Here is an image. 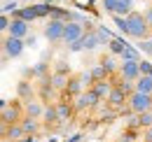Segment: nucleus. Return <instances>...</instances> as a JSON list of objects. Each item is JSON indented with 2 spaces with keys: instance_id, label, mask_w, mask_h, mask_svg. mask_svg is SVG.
I'll use <instances>...</instances> for the list:
<instances>
[{
  "instance_id": "1",
  "label": "nucleus",
  "mask_w": 152,
  "mask_h": 142,
  "mask_svg": "<svg viewBox=\"0 0 152 142\" xmlns=\"http://www.w3.org/2000/svg\"><path fill=\"white\" fill-rule=\"evenodd\" d=\"M126 26H129V37H136V40H145V37L150 35V23H148V19L145 14H140V12H131L129 17H126Z\"/></svg>"
},
{
  "instance_id": "2",
  "label": "nucleus",
  "mask_w": 152,
  "mask_h": 142,
  "mask_svg": "<svg viewBox=\"0 0 152 142\" xmlns=\"http://www.w3.org/2000/svg\"><path fill=\"white\" fill-rule=\"evenodd\" d=\"M129 109H131L133 114H145V112H152V96L148 93H138V91H133L131 96H129Z\"/></svg>"
},
{
  "instance_id": "3",
  "label": "nucleus",
  "mask_w": 152,
  "mask_h": 142,
  "mask_svg": "<svg viewBox=\"0 0 152 142\" xmlns=\"http://www.w3.org/2000/svg\"><path fill=\"white\" fill-rule=\"evenodd\" d=\"M84 35H87V28H84L82 21H66V33H63V42L66 44L80 42Z\"/></svg>"
},
{
  "instance_id": "4",
  "label": "nucleus",
  "mask_w": 152,
  "mask_h": 142,
  "mask_svg": "<svg viewBox=\"0 0 152 142\" xmlns=\"http://www.w3.org/2000/svg\"><path fill=\"white\" fill-rule=\"evenodd\" d=\"M119 79H126V82H138L143 75H140V61H122L119 63Z\"/></svg>"
},
{
  "instance_id": "5",
  "label": "nucleus",
  "mask_w": 152,
  "mask_h": 142,
  "mask_svg": "<svg viewBox=\"0 0 152 142\" xmlns=\"http://www.w3.org/2000/svg\"><path fill=\"white\" fill-rule=\"evenodd\" d=\"M23 47H26L23 40L7 35L2 40V56H7V58H19L21 54H23Z\"/></svg>"
},
{
  "instance_id": "6",
  "label": "nucleus",
  "mask_w": 152,
  "mask_h": 142,
  "mask_svg": "<svg viewBox=\"0 0 152 142\" xmlns=\"http://www.w3.org/2000/svg\"><path fill=\"white\" fill-rule=\"evenodd\" d=\"M98 105H101V98H98L91 89H87L82 96H77L75 103H73V107H75L77 112H82V109H96Z\"/></svg>"
},
{
  "instance_id": "7",
  "label": "nucleus",
  "mask_w": 152,
  "mask_h": 142,
  "mask_svg": "<svg viewBox=\"0 0 152 142\" xmlns=\"http://www.w3.org/2000/svg\"><path fill=\"white\" fill-rule=\"evenodd\" d=\"M63 33H66V21L49 19V23L45 26V37L49 42H63Z\"/></svg>"
},
{
  "instance_id": "8",
  "label": "nucleus",
  "mask_w": 152,
  "mask_h": 142,
  "mask_svg": "<svg viewBox=\"0 0 152 142\" xmlns=\"http://www.w3.org/2000/svg\"><path fill=\"white\" fill-rule=\"evenodd\" d=\"M0 130H2V140H7V142H21V140L28 138L21 124H12V126L2 124V126H0Z\"/></svg>"
},
{
  "instance_id": "9",
  "label": "nucleus",
  "mask_w": 152,
  "mask_h": 142,
  "mask_svg": "<svg viewBox=\"0 0 152 142\" xmlns=\"http://www.w3.org/2000/svg\"><path fill=\"white\" fill-rule=\"evenodd\" d=\"M0 117H2V124H21V119L26 117L23 112H21L19 105H5L2 107V112H0Z\"/></svg>"
},
{
  "instance_id": "10",
  "label": "nucleus",
  "mask_w": 152,
  "mask_h": 142,
  "mask_svg": "<svg viewBox=\"0 0 152 142\" xmlns=\"http://www.w3.org/2000/svg\"><path fill=\"white\" fill-rule=\"evenodd\" d=\"M12 37H19V40H26L28 37V23L23 19H12L10 23V30H7Z\"/></svg>"
},
{
  "instance_id": "11",
  "label": "nucleus",
  "mask_w": 152,
  "mask_h": 142,
  "mask_svg": "<svg viewBox=\"0 0 152 142\" xmlns=\"http://www.w3.org/2000/svg\"><path fill=\"white\" fill-rule=\"evenodd\" d=\"M113 89H115V82H110V79L96 82L94 86H91V91H94V93L101 98V100H108V98H110V93H113Z\"/></svg>"
},
{
  "instance_id": "12",
  "label": "nucleus",
  "mask_w": 152,
  "mask_h": 142,
  "mask_svg": "<svg viewBox=\"0 0 152 142\" xmlns=\"http://www.w3.org/2000/svg\"><path fill=\"white\" fill-rule=\"evenodd\" d=\"M105 103L113 107V109H117V112H119V109L124 107V103H129V96H126L124 91H119L117 86H115V89H113V93H110V98H108Z\"/></svg>"
},
{
  "instance_id": "13",
  "label": "nucleus",
  "mask_w": 152,
  "mask_h": 142,
  "mask_svg": "<svg viewBox=\"0 0 152 142\" xmlns=\"http://www.w3.org/2000/svg\"><path fill=\"white\" fill-rule=\"evenodd\" d=\"M82 44H84V51H94L98 49V44H103V40L98 35V30H87V35L82 37Z\"/></svg>"
},
{
  "instance_id": "14",
  "label": "nucleus",
  "mask_w": 152,
  "mask_h": 142,
  "mask_svg": "<svg viewBox=\"0 0 152 142\" xmlns=\"http://www.w3.org/2000/svg\"><path fill=\"white\" fill-rule=\"evenodd\" d=\"M49 82H52L54 91H61V93H66L68 84H70V77H68V75H61V72H54V75H49Z\"/></svg>"
},
{
  "instance_id": "15",
  "label": "nucleus",
  "mask_w": 152,
  "mask_h": 142,
  "mask_svg": "<svg viewBox=\"0 0 152 142\" xmlns=\"http://www.w3.org/2000/svg\"><path fill=\"white\" fill-rule=\"evenodd\" d=\"M23 112H26V117H31V119H42V114H45V107L40 100H28L26 107H23Z\"/></svg>"
},
{
  "instance_id": "16",
  "label": "nucleus",
  "mask_w": 152,
  "mask_h": 142,
  "mask_svg": "<svg viewBox=\"0 0 152 142\" xmlns=\"http://www.w3.org/2000/svg\"><path fill=\"white\" fill-rule=\"evenodd\" d=\"M73 109H75V107L70 105V100H58V103H56L58 121H61V124H63V121H68V119H70V114H73Z\"/></svg>"
},
{
  "instance_id": "17",
  "label": "nucleus",
  "mask_w": 152,
  "mask_h": 142,
  "mask_svg": "<svg viewBox=\"0 0 152 142\" xmlns=\"http://www.w3.org/2000/svg\"><path fill=\"white\" fill-rule=\"evenodd\" d=\"M12 19H23L26 23H31V21L38 19V14H35V7L31 5V7H21V9H17V12H12Z\"/></svg>"
},
{
  "instance_id": "18",
  "label": "nucleus",
  "mask_w": 152,
  "mask_h": 142,
  "mask_svg": "<svg viewBox=\"0 0 152 142\" xmlns=\"http://www.w3.org/2000/svg\"><path fill=\"white\" fill-rule=\"evenodd\" d=\"M84 93V84H82V79L80 77H70V84H68V89H66V96L70 98H77V96H82Z\"/></svg>"
},
{
  "instance_id": "19",
  "label": "nucleus",
  "mask_w": 152,
  "mask_h": 142,
  "mask_svg": "<svg viewBox=\"0 0 152 142\" xmlns=\"http://www.w3.org/2000/svg\"><path fill=\"white\" fill-rule=\"evenodd\" d=\"M133 86H136L138 93H148V96H152V77H150V75H143L138 82H133Z\"/></svg>"
},
{
  "instance_id": "20",
  "label": "nucleus",
  "mask_w": 152,
  "mask_h": 142,
  "mask_svg": "<svg viewBox=\"0 0 152 142\" xmlns=\"http://www.w3.org/2000/svg\"><path fill=\"white\" fill-rule=\"evenodd\" d=\"M133 0H117V5H115V17H129L133 9Z\"/></svg>"
},
{
  "instance_id": "21",
  "label": "nucleus",
  "mask_w": 152,
  "mask_h": 142,
  "mask_svg": "<svg viewBox=\"0 0 152 142\" xmlns=\"http://www.w3.org/2000/svg\"><path fill=\"white\" fill-rule=\"evenodd\" d=\"M21 126L26 130V135H35L40 130V119H31V117H23L21 119Z\"/></svg>"
},
{
  "instance_id": "22",
  "label": "nucleus",
  "mask_w": 152,
  "mask_h": 142,
  "mask_svg": "<svg viewBox=\"0 0 152 142\" xmlns=\"http://www.w3.org/2000/svg\"><path fill=\"white\" fill-rule=\"evenodd\" d=\"M42 121L49 126H56V124H61L58 121V114H56V105H49V107H45V114H42Z\"/></svg>"
},
{
  "instance_id": "23",
  "label": "nucleus",
  "mask_w": 152,
  "mask_h": 142,
  "mask_svg": "<svg viewBox=\"0 0 152 142\" xmlns=\"http://www.w3.org/2000/svg\"><path fill=\"white\" fill-rule=\"evenodd\" d=\"M17 91H19V98H23L26 103H28V100L33 98V86H31V84H28L26 79H21V82H19V86H17Z\"/></svg>"
},
{
  "instance_id": "24",
  "label": "nucleus",
  "mask_w": 152,
  "mask_h": 142,
  "mask_svg": "<svg viewBox=\"0 0 152 142\" xmlns=\"http://www.w3.org/2000/svg\"><path fill=\"white\" fill-rule=\"evenodd\" d=\"M126 47H129V44H126V42H124L122 37H113V40H110V51L117 54V56H122Z\"/></svg>"
},
{
  "instance_id": "25",
  "label": "nucleus",
  "mask_w": 152,
  "mask_h": 142,
  "mask_svg": "<svg viewBox=\"0 0 152 142\" xmlns=\"http://www.w3.org/2000/svg\"><path fill=\"white\" fill-rule=\"evenodd\" d=\"M91 77H94V82H103V79H108L110 75H108V70H105L103 63H98V65L91 68Z\"/></svg>"
},
{
  "instance_id": "26",
  "label": "nucleus",
  "mask_w": 152,
  "mask_h": 142,
  "mask_svg": "<svg viewBox=\"0 0 152 142\" xmlns=\"http://www.w3.org/2000/svg\"><path fill=\"white\" fill-rule=\"evenodd\" d=\"M35 7V14H38V19H45V17H52V5H47V2H38V5H33Z\"/></svg>"
},
{
  "instance_id": "27",
  "label": "nucleus",
  "mask_w": 152,
  "mask_h": 142,
  "mask_svg": "<svg viewBox=\"0 0 152 142\" xmlns=\"http://www.w3.org/2000/svg\"><path fill=\"white\" fill-rule=\"evenodd\" d=\"M138 51H140V49H136V47H126L124 54H122V61H140Z\"/></svg>"
},
{
  "instance_id": "28",
  "label": "nucleus",
  "mask_w": 152,
  "mask_h": 142,
  "mask_svg": "<svg viewBox=\"0 0 152 142\" xmlns=\"http://www.w3.org/2000/svg\"><path fill=\"white\" fill-rule=\"evenodd\" d=\"M138 121H140V130H148V128H152V112L138 114Z\"/></svg>"
},
{
  "instance_id": "29",
  "label": "nucleus",
  "mask_w": 152,
  "mask_h": 142,
  "mask_svg": "<svg viewBox=\"0 0 152 142\" xmlns=\"http://www.w3.org/2000/svg\"><path fill=\"white\" fill-rule=\"evenodd\" d=\"M101 63L105 65V70H108V75H115V72H119V68H117V63H115V58H113V56H108V58H103Z\"/></svg>"
},
{
  "instance_id": "30",
  "label": "nucleus",
  "mask_w": 152,
  "mask_h": 142,
  "mask_svg": "<svg viewBox=\"0 0 152 142\" xmlns=\"http://www.w3.org/2000/svg\"><path fill=\"white\" fill-rule=\"evenodd\" d=\"M138 49H140L143 54H148V56H152V37H145V40H140Z\"/></svg>"
},
{
  "instance_id": "31",
  "label": "nucleus",
  "mask_w": 152,
  "mask_h": 142,
  "mask_svg": "<svg viewBox=\"0 0 152 142\" xmlns=\"http://www.w3.org/2000/svg\"><path fill=\"white\" fill-rule=\"evenodd\" d=\"M115 23H117V28H119V30H122L124 35L129 33V26H126V17H115Z\"/></svg>"
},
{
  "instance_id": "32",
  "label": "nucleus",
  "mask_w": 152,
  "mask_h": 142,
  "mask_svg": "<svg viewBox=\"0 0 152 142\" xmlns=\"http://www.w3.org/2000/svg\"><path fill=\"white\" fill-rule=\"evenodd\" d=\"M117 142H136V133L126 128V133H122V138H119Z\"/></svg>"
},
{
  "instance_id": "33",
  "label": "nucleus",
  "mask_w": 152,
  "mask_h": 142,
  "mask_svg": "<svg viewBox=\"0 0 152 142\" xmlns=\"http://www.w3.org/2000/svg\"><path fill=\"white\" fill-rule=\"evenodd\" d=\"M33 75H38V77L45 79V75H47V63H38V65H35V70H33Z\"/></svg>"
},
{
  "instance_id": "34",
  "label": "nucleus",
  "mask_w": 152,
  "mask_h": 142,
  "mask_svg": "<svg viewBox=\"0 0 152 142\" xmlns=\"http://www.w3.org/2000/svg\"><path fill=\"white\" fill-rule=\"evenodd\" d=\"M96 30H98V35H101V40H103V44L113 40V35H110V30H105V28H96Z\"/></svg>"
},
{
  "instance_id": "35",
  "label": "nucleus",
  "mask_w": 152,
  "mask_h": 142,
  "mask_svg": "<svg viewBox=\"0 0 152 142\" xmlns=\"http://www.w3.org/2000/svg\"><path fill=\"white\" fill-rule=\"evenodd\" d=\"M140 75H152V63L140 61Z\"/></svg>"
},
{
  "instance_id": "36",
  "label": "nucleus",
  "mask_w": 152,
  "mask_h": 142,
  "mask_svg": "<svg viewBox=\"0 0 152 142\" xmlns=\"http://www.w3.org/2000/svg\"><path fill=\"white\" fill-rule=\"evenodd\" d=\"M10 23H12V21H10V17H7V14H2V17H0V28H2L5 33L10 30Z\"/></svg>"
},
{
  "instance_id": "37",
  "label": "nucleus",
  "mask_w": 152,
  "mask_h": 142,
  "mask_svg": "<svg viewBox=\"0 0 152 142\" xmlns=\"http://www.w3.org/2000/svg\"><path fill=\"white\" fill-rule=\"evenodd\" d=\"M54 72H61V75H68V65H66V61H56V70Z\"/></svg>"
},
{
  "instance_id": "38",
  "label": "nucleus",
  "mask_w": 152,
  "mask_h": 142,
  "mask_svg": "<svg viewBox=\"0 0 152 142\" xmlns=\"http://www.w3.org/2000/svg\"><path fill=\"white\" fill-rule=\"evenodd\" d=\"M103 5H105V12L115 14V5H117V0H103Z\"/></svg>"
},
{
  "instance_id": "39",
  "label": "nucleus",
  "mask_w": 152,
  "mask_h": 142,
  "mask_svg": "<svg viewBox=\"0 0 152 142\" xmlns=\"http://www.w3.org/2000/svg\"><path fill=\"white\" fill-rule=\"evenodd\" d=\"M68 49H70V51H84V44H82V40H80V42H73V44H68Z\"/></svg>"
},
{
  "instance_id": "40",
  "label": "nucleus",
  "mask_w": 152,
  "mask_h": 142,
  "mask_svg": "<svg viewBox=\"0 0 152 142\" xmlns=\"http://www.w3.org/2000/svg\"><path fill=\"white\" fill-rule=\"evenodd\" d=\"M143 142H152V128L143 130Z\"/></svg>"
},
{
  "instance_id": "41",
  "label": "nucleus",
  "mask_w": 152,
  "mask_h": 142,
  "mask_svg": "<svg viewBox=\"0 0 152 142\" xmlns=\"http://www.w3.org/2000/svg\"><path fill=\"white\" fill-rule=\"evenodd\" d=\"M143 14H145V19H148V23L152 26V5L148 7V9H145V12H143Z\"/></svg>"
},
{
  "instance_id": "42",
  "label": "nucleus",
  "mask_w": 152,
  "mask_h": 142,
  "mask_svg": "<svg viewBox=\"0 0 152 142\" xmlns=\"http://www.w3.org/2000/svg\"><path fill=\"white\" fill-rule=\"evenodd\" d=\"M42 2H47V5H52V2H54V0H42Z\"/></svg>"
},
{
  "instance_id": "43",
  "label": "nucleus",
  "mask_w": 152,
  "mask_h": 142,
  "mask_svg": "<svg viewBox=\"0 0 152 142\" xmlns=\"http://www.w3.org/2000/svg\"><path fill=\"white\" fill-rule=\"evenodd\" d=\"M5 2H10V0H5ZM12 2H14V0H12Z\"/></svg>"
},
{
  "instance_id": "44",
  "label": "nucleus",
  "mask_w": 152,
  "mask_h": 142,
  "mask_svg": "<svg viewBox=\"0 0 152 142\" xmlns=\"http://www.w3.org/2000/svg\"><path fill=\"white\" fill-rule=\"evenodd\" d=\"M2 142H7V140H2Z\"/></svg>"
}]
</instances>
